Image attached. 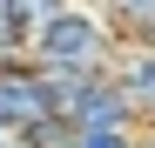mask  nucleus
Segmentation results:
<instances>
[{"instance_id":"obj_1","label":"nucleus","mask_w":155,"mask_h":148,"mask_svg":"<svg viewBox=\"0 0 155 148\" xmlns=\"http://www.w3.org/2000/svg\"><path fill=\"white\" fill-rule=\"evenodd\" d=\"M27 54H34V67H81V74H108L121 47H115L108 14L81 7V0H68V7H54L47 20H34Z\"/></svg>"},{"instance_id":"obj_2","label":"nucleus","mask_w":155,"mask_h":148,"mask_svg":"<svg viewBox=\"0 0 155 148\" xmlns=\"http://www.w3.org/2000/svg\"><path fill=\"white\" fill-rule=\"evenodd\" d=\"M41 114H54V101H47V81H41V67H34V54L27 61H7L0 67V128H34Z\"/></svg>"},{"instance_id":"obj_3","label":"nucleus","mask_w":155,"mask_h":148,"mask_svg":"<svg viewBox=\"0 0 155 148\" xmlns=\"http://www.w3.org/2000/svg\"><path fill=\"white\" fill-rule=\"evenodd\" d=\"M108 74L121 81L128 101H135V114H142V121H155V47H121Z\"/></svg>"},{"instance_id":"obj_4","label":"nucleus","mask_w":155,"mask_h":148,"mask_svg":"<svg viewBox=\"0 0 155 148\" xmlns=\"http://www.w3.org/2000/svg\"><path fill=\"white\" fill-rule=\"evenodd\" d=\"M27 14H20L14 7V0H0V67H7V61H27Z\"/></svg>"},{"instance_id":"obj_5","label":"nucleus","mask_w":155,"mask_h":148,"mask_svg":"<svg viewBox=\"0 0 155 148\" xmlns=\"http://www.w3.org/2000/svg\"><path fill=\"white\" fill-rule=\"evenodd\" d=\"M68 148H128V135H108V128H74Z\"/></svg>"}]
</instances>
